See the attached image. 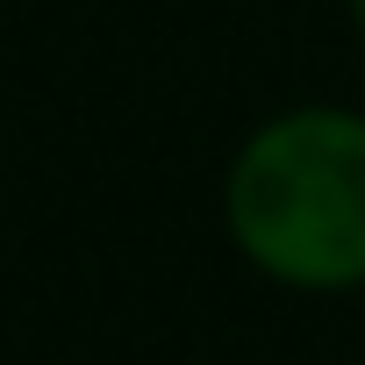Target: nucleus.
I'll list each match as a JSON object with an SVG mask.
<instances>
[{
  "label": "nucleus",
  "mask_w": 365,
  "mask_h": 365,
  "mask_svg": "<svg viewBox=\"0 0 365 365\" xmlns=\"http://www.w3.org/2000/svg\"><path fill=\"white\" fill-rule=\"evenodd\" d=\"M351 15H358V29H365V0H351Z\"/></svg>",
  "instance_id": "2"
},
{
  "label": "nucleus",
  "mask_w": 365,
  "mask_h": 365,
  "mask_svg": "<svg viewBox=\"0 0 365 365\" xmlns=\"http://www.w3.org/2000/svg\"><path fill=\"white\" fill-rule=\"evenodd\" d=\"M230 244L279 287H365V115L287 108L258 122L222 179Z\"/></svg>",
  "instance_id": "1"
}]
</instances>
